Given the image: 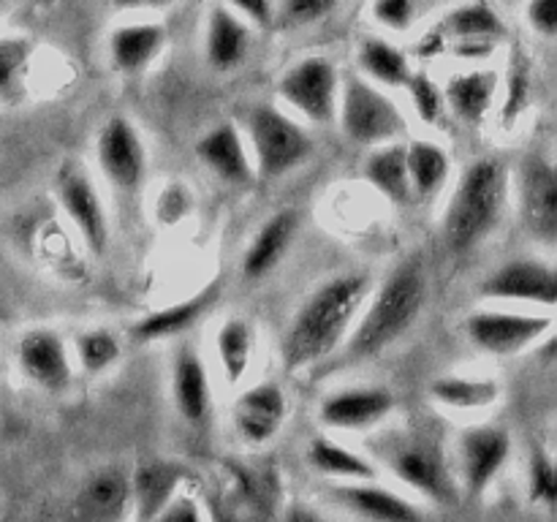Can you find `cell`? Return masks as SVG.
<instances>
[{"instance_id": "cell-8", "label": "cell", "mask_w": 557, "mask_h": 522, "mask_svg": "<svg viewBox=\"0 0 557 522\" xmlns=\"http://www.w3.org/2000/svg\"><path fill=\"white\" fill-rule=\"evenodd\" d=\"M553 313H525V310L484 308L466 319V335L479 351L490 357H517L536 346L553 332Z\"/></svg>"}, {"instance_id": "cell-29", "label": "cell", "mask_w": 557, "mask_h": 522, "mask_svg": "<svg viewBox=\"0 0 557 522\" xmlns=\"http://www.w3.org/2000/svg\"><path fill=\"white\" fill-rule=\"evenodd\" d=\"M218 299V283L207 286L205 291L194 294L190 299H183V302H174L169 308L156 310V313L145 315L139 324L134 326L136 340H161V337H174L180 332H185L188 326H194L207 310L215 304Z\"/></svg>"}, {"instance_id": "cell-24", "label": "cell", "mask_w": 557, "mask_h": 522, "mask_svg": "<svg viewBox=\"0 0 557 522\" xmlns=\"http://www.w3.org/2000/svg\"><path fill=\"white\" fill-rule=\"evenodd\" d=\"M253 47V30L237 11L226 3H218L207 16V63L215 71H234L245 63Z\"/></svg>"}, {"instance_id": "cell-34", "label": "cell", "mask_w": 557, "mask_h": 522, "mask_svg": "<svg viewBox=\"0 0 557 522\" xmlns=\"http://www.w3.org/2000/svg\"><path fill=\"white\" fill-rule=\"evenodd\" d=\"M36 44L25 36H0V103L20 101Z\"/></svg>"}, {"instance_id": "cell-14", "label": "cell", "mask_w": 557, "mask_h": 522, "mask_svg": "<svg viewBox=\"0 0 557 522\" xmlns=\"http://www.w3.org/2000/svg\"><path fill=\"white\" fill-rule=\"evenodd\" d=\"M522 223L542 243L553 245L557 237V174L555 163L542 152H531L522 161L517 177Z\"/></svg>"}, {"instance_id": "cell-37", "label": "cell", "mask_w": 557, "mask_h": 522, "mask_svg": "<svg viewBox=\"0 0 557 522\" xmlns=\"http://www.w3.org/2000/svg\"><path fill=\"white\" fill-rule=\"evenodd\" d=\"M531 98H533L531 60H528L525 54H515V60H511L509 82H506L504 107H500V120H504V125L517 123V120L522 117V112L531 107Z\"/></svg>"}, {"instance_id": "cell-1", "label": "cell", "mask_w": 557, "mask_h": 522, "mask_svg": "<svg viewBox=\"0 0 557 522\" xmlns=\"http://www.w3.org/2000/svg\"><path fill=\"white\" fill-rule=\"evenodd\" d=\"M373 283L364 272H346L335 275L315 288L283 335V364L286 370H305L313 364H324L335 357L337 348L351 332L359 310L368 302Z\"/></svg>"}, {"instance_id": "cell-5", "label": "cell", "mask_w": 557, "mask_h": 522, "mask_svg": "<svg viewBox=\"0 0 557 522\" xmlns=\"http://www.w3.org/2000/svg\"><path fill=\"white\" fill-rule=\"evenodd\" d=\"M245 141L253 158L256 177L277 179L308 161L313 139L288 112L275 103H256L245 114Z\"/></svg>"}, {"instance_id": "cell-19", "label": "cell", "mask_w": 557, "mask_h": 522, "mask_svg": "<svg viewBox=\"0 0 557 522\" xmlns=\"http://www.w3.org/2000/svg\"><path fill=\"white\" fill-rule=\"evenodd\" d=\"M128 511L131 476L117 465L92 471L74 495L76 522H123Z\"/></svg>"}, {"instance_id": "cell-6", "label": "cell", "mask_w": 557, "mask_h": 522, "mask_svg": "<svg viewBox=\"0 0 557 522\" xmlns=\"http://www.w3.org/2000/svg\"><path fill=\"white\" fill-rule=\"evenodd\" d=\"M335 120H341V128L348 139L368 147L389 145L408 130L406 114L392 101L389 92L359 74H348L341 82Z\"/></svg>"}, {"instance_id": "cell-17", "label": "cell", "mask_w": 557, "mask_h": 522, "mask_svg": "<svg viewBox=\"0 0 557 522\" xmlns=\"http://www.w3.org/2000/svg\"><path fill=\"white\" fill-rule=\"evenodd\" d=\"M395 402L386 386H348L321 400L319 419L332 430H373L395 411Z\"/></svg>"}, {"instance_id": "cell-18", "label": "cell", "mask_w": 557, "mask_h": 522, "mask_svg": "<svg viewBox=\"0 0 557 522\" xmlns=\"http://www.w3.org/2000/svg\"><path fill=\"white\" fill-rule=\"evenodd\" d=\"M199 161L232 188H248L256 183L253 158L243 130L234 123H218L196 141Z\"/></svg>"}, {"instance_id": "cell-38", "label": "cell", "mask_w": 557, "mask_h": 522, "mask_svg": "<svg viewBox=\"0 0 557 522\" xmlns=\"http://www.w3.org/2000/svg\"><path fill=\"white\" fill-rule=\"evenodd\" d=\"M528 498L536 506H547L553 509L557 500V473L553 451L536 444L531 449V460H528Z\"/></svg>"}, {"instance_id": "cell-41", "label": "cell", "mask_w": 557, "mask_h": 522, "mask_svg": "<svg viewBox=\"0 0 557 522\" xmlns=\"http://www.w3.org/2000/svg\"><path fill=\"white\" fill-rule=\"evenodd\" d=\"M370 14L379 25L389 27V30H408L417 16V0H373Z\"/></svg>"}, {"instance_id": "cell-28", "label": "cell", "mask_w": 557, "mask_h": 522, "mask_svg": "<svg viewBox=\"0 0 557 522\" xmlns=\"http://www.w3.org/2000/svg\"><path fill=\"white\" fill-rule=\"evenodd\" d=\"M305 457H308L313 471H319L321 476H330L332 482H373L379 476V468L370 457L348 449L337 440L324 438V435L310 440Z\"/></svg>"}, {"instance_id": "cell-23", "label": "cell", "mask_w": 557, "mask_h": 522, "mask_svg": "<svg viewBox=\"0 0 557 522\" xmlns=\"http://www.w3.org/2000/svg\"><path fill=\"white\" fill-rule=\"evenodd\" d=\"M169 41V30L161 22H128L117 25L109 36V60L114 71L136 76L156 63Z\"/></svg>"}, {"instance_id": "cell-45", "label": "cell", "mask_w": 557, "mask_h": 522, "mask_svg": "<svg viewBox=\"0 0 557 522\" xmlns=\"http://www.w3.org/2000/svg\"><path fill=\"white\" fill-rule=\"evenodd\" d=\"M207 514H210V522H248L243 511H237V506L221 495H212L210 504H207Z\"/></svg>"}, {"instance_id": "cell-48", "label": "cell", "mask_w": 557, "mask_h": 522, "mask_svg": "<svg viewBox=\"0 0 557 522\" xmlns=\"http://www.w3.org/2000/svg\"><path fill=\"white\" fill-rule=\"evenodd\" d=\"M0 3H3V0H0Z\"/></svg>"}, {"instance_id": "cell-12", "label": "cell", "mask_w": 557, "mask_h": 522, "mask_svg": "<svg viewBox=\"0 0 557 522\" xmlns=\"http://www.w3.org/2000/svg\"><path fill=\"white\" fill-rule=\"evenodd\" d=\"M482 297L493 302H522L553 308L557 302V272L549 261L509 259L482 283Z\"/></svg>"}, {"instance_id": "cell-3", "label": "cell", "mask_w": 557, "mask_h": 522, "mask_svg": "<svg viewBox=\"0 0 557 522\" xmlns=\"http://www.w3.org/2000/svg\"><path fill=\"white\" fill-rule=\"evenodd\" d=\"M368 449L375 460L406 487L419 493L433 504L449 506L460 498V484L451 473L444 446L422 427H395L375 433L368 440Z\"/></svg>"}, {"instance_id": "cell-2", "label": "cell", "mask_w": 557, "mask_h": 522, "mask_svg": "<svg viewBox=\"0 0 557 522\" xmlns=\"http://www.w3.org/2000/svg\"><path fill=\"white\" fill-rule=\"evenodd\" d=\"M428 302V275L419 261H403L389 272L384 283L370 291L368 302L359 310L351 332L337 348L335 357L326 359V368H351L384 353L392 343L400 340Z\"/></svg>"}, {"instance_id": "cell-22", "label": "cell", "mask_w": 557, "mask_h": 522, "mask_svg": "<svg viewBox=\"0 0 557 522\" xmlns=\"http://www.w3.org/2000/svg\"><path fill=\"white\" fill-rule=\"evenodd\" d=\"M185 468L172 460H147L131 473V514L136 522H152L163 506L180 493Z\"/></svg>"}, {"instance_id": "cell-13", "label": "cell", "mask_w": 557, "mask_h": 522, "mask_svg": "<svg viewBox=\"0 0 557 522\" xmlns=\"http://www.w3.org/2000/svg\"><path fill=\"white\" fill-rule=\"evenodd\" d=\"M58 199L71 226L82 234L87 248L101 256L109 245V221L96 183L79 163H65L58 174Z\"/></svg>"}, {"instance_id": "cell-4", "label": "cell", "mask_w": 557, "mask_h": 522, "mask_svg": "<svg viewBox=\"0 0 557 522\" xmlns=\"http://www.w3.org/2000/svg\"><path fill=\"white\" fill-rule=\"evenodd\" d=\"M509 201V169L498 158H479L460 174L444 215V237L451 250L482 243L500 223Z\"/></svg>"}, {"instance_id": "cell-43", "label": "cell", "mask_w": 557, "mask_h": 522, "mask_svg": "<svg viewBox=\"0 0 557 522\" xmlns=\"http://www.w3.org/2000/svg\"><path fill=\"white\" fill-rule=\"evenodd\" d=\"M152 522H207V514L205 506L199 504V498H194L190 493H183V489H180Z\"/></svg>"}, {"instance_id": "cell-44", "label": "cell", "mask_w": 557, "mask_h": 522, "mask_svg": "<svg viewBox=\"0 0 557 522\" xmlns=\"http://www.w3.org/2000/svg\"><path fill=\"white\" fill-rule=\"evenodd\" d=\"M232 11H237L245 22L267 27L272 25V0H223Z\"/></svg>"}, {"instance_id": "cell-40", "label": "cell", "mask_w": 557, "mask_h": 522, "mask_svg": "<svg viewBox=\"0 0 557 522\" xmlns=\"http://www.w3.org/2000/svg\"><path fill=\"white\" fill-rule=\"evenodd\" d=\"M337 0H272V20L286 27H305L324 20Z\"/></svg>"}, {"instance_id": "cell-32", "label": "cell", "mask_w": 557, "mask_h": 522, "mask_svg": "<svg viewBox=\"0 0 557 522\" xmlns=\"http://www.w3.org/2000/svg\"><path fill=\"white\" fill-rule=\"evenodd\" d=\"M215 351L223 378L239 384L256 353V326L248 319H226L215 332Z\"/></svg>"}, {"instance_id": "cell-39", "label": "cell", "mask_w": 557, "mask_h": 522, "mask_svg": "<svg viewBox=\"0 0 557 522\" xmlns=\"http://www.w3.org/2000/svg\"><path fill=\"white\" fill-rule=\"evenodd\" d=\"M406 90H408V96H411L413 109H417V114L424 120V123L433 125L444 117V112H446L444 90L435 85L433 76H428L424 71L413 69L411 79L406 82Z\"/></svg>"}, {"instance_id": "cell-47", "label": "cell", "mask_w": 557, "mask_h": 522, "mask_svg": "<svg viewBox=\"0 0 557 522\" xmlns=\"http://www.w3.org/2000/svg\"><path fill=\"white\" fill-rule=\"evenodd\" d=\"M283 522H326V520L319 514V511L310 509V506L292 504L286 509V514H283Z\"/></svg>"}, {"instance_id": "cell-30", "label": "cell", "mask_w": 557, "mask_h": 522, "mask_svg": "<svg viewBox=\"0 0 557 522\" xmlns=\"http://www.w3.org/2000/svg\"><path fill=\"white\" fill-rule=\"evenodd\" d=\"M364 177L381 196H386L395 204H411L413 201L406 172V145L403 141L375 147L368 161H364Z\"/></svg>"}, {"instance_id": "cell-9", "label": "cell", "mask_w": 557, "mask_h": 522, "mask_svg": "<svg viewBox=\"0 0 557 522\" xmlns=\"http://www.w3.org/2000/svg\"><path fill=\"white\" fill-rule=\"evenodd\" d=\"M446 52L462 60H484L506 36V22L490 0H466L435 25Z\"/></svg>"}, {"instance_id": "cell-26", "label": "cell", "mask_w": 557, "mask_h": 522, "mask_svg": "<svg viewBox=\"0 0 557 522\" xmlns=\"http://www.w3.org/2000/svg\"><path fill=\"white\" fill-rule=\"evenodd\" d=\"M299 228V215L294 210H281L264 221V226L256 232L250 239L248 250L243 256V275L248 281H259V277L270 275L281 259L286 256L288 245H292L294 234Z\"/></svg>"}, {"instance_id": "cell-15", "label": "cell", "mask_w": 557, "mask_h": 522, "mask_svg": "<svg viewBox=\"0 0 557 522\" xmlns=\"http://www.w3.org/2000/svg\"><path fill=\"white\" fill-rule=\"evenodd\" d=\"M16 364L22 375L47 391H65L74 381V364H71L69 346L63 335L47 326L27 330L16 346Z\"/></svg>"}, {"instance_id": "cell-21", "label": "cell", "mask_w": 557, "mask_h": 522, "mask_svg": "<svg viewBox=\"0 0 557 522\" xmlns=\"http://www.w3.org/2000/svg\"><path fill=\"white\" fill-rule=\"evenodd\" d=\"M498 74L493 69H468L457 71L446 79L444 103L446 112L455 114L468 128H479L490 117L495 96H498Z\"/></svg>"}, {"instance_id": "cell-31", "label": "cell", "mask_w": 557, "mask_h": 522, "mask_svg": "<svg viewBox=\"0 0 557 522\" xmlns=\"http://www.w3.org/2000/svg\"><path fill=\"white\" fill-rule=\"evenodd\" d=\"M357 60L364 79H370L373 85L406 87V82L413 74L411 58L400 47H395V44L379 36H370L359 44Z\"/></svg>"}, {"instance_id": "cell-16", "label": "cell", "mask_w": 557, "mask_h": 522, "mask_svg": "<svg viewBox=\"0 0 557 522\" xmlns=\"http://www.w3.org/2000/svg\"><path fill=\"white\" fill-rule=\"evenodd\" d=\"M286 417L288 400L277 381H261V384L248 386L232 408L234 430H237L239 440H245L248 446L270 444L281 433Z\"/></svg>"}, {"instance_id": "cell-46", "label": "cell", "mask_w": 557, "mask_h": 522, "mask_svg": "<svg viewBox=\"0 0 557 522\" xmlns=\"http://www.w3.org/2000/svg\"><path fill=\"white\" fill-rule=\"evenodd\" d=\"M177 0H112L114 9L123 11H152V9H169Z\"/></svg>"}, {"instance_id": "cell-10", "label": "cell", "mask_w": 557, "mask_h": 522, "mask_svg": "<svg viewBox=\"0 0 557 522\" xmlns=\"http://www.w3.org/2000/svg\"><path fill=\"white\" fill-rule=\"evenodd\" d=\"M509 455V430L498 427V424H473V427H466L460 438H457V468H460L457 484H462V489L471 498H479V495L487 493L490 484L504 471Z\"/></svg>"}, {"instance_id": "cell-36", "label": "cell", "mask_w": 557, "mask_h": 522, "mask_svg": "<svg viewBox=\"0 0 557 522\" xmlns=\"http://www.w3.org/2000/svg\"><path fill=\"white\" fill-rule=\"evenodd\" d=\"M234 482H237L239 498L253 509V514H264L267 509L275 506L277 473L272 468L237 465L234 468Z\"/></svg>"}, {"instance_id": "cell-42", "label": "cell", "mask_w": 557, "mask_h": 522, "mask_svg": "<svg viewBox=\"0 0 557 522\" xmlns=\"http://www.w3.org/2000/svg\"><path fill=\"white\" fill-rule=\"evenodd\" d=\"M525 22L539 38L553 41L557 36V0H528Z\"/></svg>"}, {"instance_id": "cell-27", "label": "cell", "mask_w": 557, "mask_h": 522, "mask_svg": "<svg viewBox=\"0 0 557 522\" xmlns=\"http://www.w3.org/2000/svg\"><path fill=\"white\" fill-rule=\"evenodd\" d=\"M406 172L413 201L433 199L449 179L451 158L438 141L413 139L406 145Z\"/></svg>"}, {"instance_id": "cell-11", "label": "cell", "mask_w": 557, "mask_h": 522, "mask_svg": "<svg viewBox=\"0 0 557 522\" xmlns=\"http://www.w3.org/2000/svg\"><path fill=\"white\" fill-rule=\"evenodd\" d=\"M98 166L120 194H136L147 174V147L128 117L117 114L101 125L96 139Z\"/></svg>"}, {"instance_id": "cell-7", "label": "cell", "mask_w": 557, "mask_h": 522, "mask_svg": "<svg viewBox=\"0 0 557 522\" xmlns=\"http://www.w3.org/2000/svg\"><path fill=\"white\" fill-rule=\"evenodd\" d=\"M341 71L324 54H308L288 65L277 79V96L288 109L319 125L335 123L341 101Z\"/></svg>"}, {"instance_id": "cell-35", "label": "cell", "mask_w": 557, "mask_h": 522, "mask_svg": "<svg viewBox=\"0 0 557 522\" xmlns=\"http://www.w3.org/2000/svg\"><path fill=\"white\" fill-rule=\"evenodd\" d=\"M76 359H79L82 370L90 375L103 373V370L112 368L114 362L123 353V346H120L117 335L107 326H90V330L79 332L76 335Z\"/></svg>"}, {"instance_id": "cell-25", "label": "cell", "mask_w": 557, "mask_h": 522, "mask_svg": "<svg viewBox=\"0 0 557 522\" xmlns=\"http://www.w3.org/2000/svg\"><path fill=\"white\" fill-rule=\"evenodd\" d=\"M172 397L188 424L207 422L212 411V386L205 362L194 346H180L172 362Z\"/></svg>"}, {"instance_id": "cell-20", "label": "cell", "mask_w": 557, "mask_h": 522, "mask_svg": "<svg viewBox=\"0 0 557 522\" xmlns=\"http://www.w3.org/2000/svg\"><path fill=\"white\" fill-rule=\"evenodd\" d=\"M330 495L337 506L368 522H422V511L406 495L373 482H332Z\"/></svg>"}, {"instance_id": "cell-33", "label": "cell", "mask_w": 557, "mask_h": 522, "mask_svg": "<svg viewBox=\"0 0 557 522\" xmlns=\"http://www.w3.org/2000/svg\"><path fill=\"white\" fill-rule=\"evenodd\" d=\"M433 397L444 408H455V411H484L500 397V386L490 378L444 375L433 384Z\"/></svg>"}]
</instances>
